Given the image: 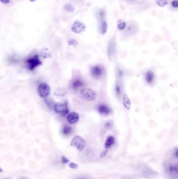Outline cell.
<instances>
[{"instance_id": "cell-1", "label": "cell", "mask_w": 178, "mask_h": 179, "mask_svg": "<svg viewBox=\"0 0 178 179\" xmlns=\"http://www.w3.org/2000/svg\"><path fill=\"white\" fill-rule=\"evenodd\" d=\"M81 96L83 100L87 101L94 100L97 97V93L91 88L84 87L81 91Z\"/></svg>"}, {"instance_id": "cell-2", "label": "cell", "mask_w": 178, "mask_h": 179, "mask_svg": "<svg viewBox=\"0 0 178 179\" xmlns=\"http://www.w3.org/2000/svg\"><path fill=\"white\" fill-rule=\"evenodd\" d=\"M26 66L29 70H34L37 67L42 65V62L39 59L38 55H34L26 60Z\"/></svg>"}, {"instance_id": "cell-3", "label": "cell", "mask_w": 178, "mask_h": 179, "mask_svg": "<svg viewBox=\"0 0 178 179\" xmlns=\"http://www.w3.org/2000/svg\"><path fill=\"white\" fill-rule=\"evenodd\" d=\"M85 140L82 137L75 136L72 139L71 146L76 148L79 151H82L85 147Z\"/></svg>"}, {"instance_id": "cell-4", "label": "cell", "mask_w": 178, "mask_h": 179, "mask_svg": "<svg viewBox=\"0 0 178 179\" xmlns=\"http://www.w3.org/2000/svg\"><path fill=\"white\" fill-rule=\"evenodd\" d=\"M54 109L55 112L59 114L66 115L69 113L68 103L65 101L64 102L59 103L55 104L54 106Z\"/></svg>"}, {"instance_id": "cell-5", "label": "cell", "mask_w": 178, "mask_h": 179, "mask_svg": "<svg viewBox=\"0 0 178 179\" xmlns=\"http://www.w3.org/2000/svg\"><path fill=\"white\" fill-rule=\"evenodd\" d=\"M38 94L42 98L48 97L50 93V88L47 84L41 83L38 87Z\"/></svg>"}, {"instance_id": "cell-6", "label": "cell", "mask_w": 178, "mask_h": 179, "mask_svg": "<svg viewBox=\"0 0 178 179\" xmlns=\"http://www.w3.org/2000/svg\"><path fill=\"white\" fill-rule=\"evenodd\" d=\"M86 26L80 21H75L74 22L71 27L72 32L76 34H79L85 31Z\"/></svg>"}, {"instance_id": "cell-7", "label": "cell", "mask_w": 178, "mask_h": 179, "mask_svg": "<svg viewBox=\"0 0 178 179\" xmlns=\"http://www.w3.org/2000/svg\"><path fill=\"white\" fill-rule=\"evenodd\" d=\"M103 69L99 66H95L91 69V74L93 77L99 78L103 75Z\"/></svg>"}, {"instance_id": "cell-8", "label": "cell", "mask_w": 178, "mask_h": 179, "mask_svg": "<svg viewBox=\"0 0 178 179\" xmlns=\"http://www.w3.org/2000/svg\"><path fill=\"white\" fill-rule=\"evenodd\" d=\"M79 116L78 113L76 112H72L70 113L67 116V120L69 123L71 124H75L79 121Z\"/></svg>"}, {"instance_id": "cell-9", "label": "cell", "mask_w": 178, "mask_h": 179, "mask_svg": "<svg viewBox=\"0 0 178 179\" xmlns=\"http://www.w3.org/2000/svg\"><path fill=\"white\" fill-rule=\"evenodd\" d=\"M98 109L100 114L103 115H107L109 114L111 112V109H110V108L108 107V106L104 105V104H102L99 106Z\"/></svg>"}, {"instance_id": "cell-10", "label": "cell", "mask_w": 178, "mask_h": 179, "mask_svg": "<svg viewBox=\"0 0 178 179\" xmlns=\"http://www.w3.org/2000/svg\"><path fill=\"white\" fill-rule=\"evenodd\" d=\"M115 138H114L113 137L111 136L108 137V138H107L106 142H105V148L108 149L111 148L112 147V146L115 143Z\"/></svg>"}, {"instance_id": "cell-11", "label": "cell", "mask_w": 178, "mask_h": 179, "mask_svg": "<svg viewBox=\"0 0 178 179\" xmlns=\"http://www.w3.org/2000/svg\"><path fill=\"white\" fill-rule=\"evenodd\" d=\"M84 85V82L80 79H76L72 82V87L74 89H77Z\"/></svg>"}, {"instance_id": "cell-12", "label": "cell", "mask_w": 178, "mask_h": 179, "mask_svg": "<svg viewBox=\"0 0 178 179\" xmlns=\"http://www.w3.org/2000/svg\"><path fill=\"white\" fill-rule=\"evenodd\" d=\"M123 105L127 109H130L131 102L130 99L126 94H124L123 96Z\"/></svg>"}, {"instance_id": "cell-13", "label": "cell", "mask_w": 178, "mask_h": 179, "mask_svg": "<svg viewBox=\"0 0 178 179\" xmlns=\"http://www.w3.org/2000/svg\"><path fill=\"white\" fill-rule=\"evenodd\" d=\"M72 128L71 127L69 126L68 125H64L62 129V133L64 136H68L72 133Z\"/></svg>"}, {"instance_id": "cell-14", "label": "cell", "mask_w": 178, "mask_h": 179, "mask_svg": "<svg viewBox=\"0 0 178 179\" xmlns=\"http://www.w3.org/2000/svg\"><path fill=\"white\" fill-rule=\"evenodd\" d=\"M145 79L148 83H152L154 79V74L151 71L147 72L146 74Z\"/></svg>"}, {"instance_id": "cell-15", "label": "cell", "mask_w": 178, "mask_h": 179, "mask_svg": "<svg viewBox=\"0 0 178 179\" xmlns=\"http://www.w3.org/2000/svg\"><path fill=\"white\" fill-rule=\"evenodd\" d=\"M107 28H108V25L106 22L105 21H102L100 24V31L102 34H104L106 32Z\"/></svg>"}, {"instance_id": "cell-16", "label": "cell", "mask_w": 178, "mask_h": 179, "mask_svg": "<svg viewBox=\"0 0 178 179\" xmlns=\"http://www.w3.org/2000/svg\"><path fill=\"white\" fill-rule=\"evenodd\" d=\"M41 56L43 58H50L51 57V53L47 48H43L41 52Z\"/></svg>"}, {"instance_id": "cell-17", "label": "cell", "mask_w": 178, "mask_h": 179, "mask_svg": "<svg viewBox=\"0 0 178 179\" xmlns=\"http://www.w3.org/2000/svg\"><path fill=\"white\" fill-rule=\"evenodd\" d=\"M63 9L67 12L73 13L74 11V7L73 5L70 3L65 4L64 5Z\"/></svg>"}, {"instance_id": "cell-18", "label": "cell", "mask_w": 178, "mask_h": 179, "mask_svg": "<svg viewBox=\"0 0 178 179\" xmlns=\"http://www.w3.org/2000/svg\"><path fill=\"white\" fill-rule=\"evenodd\" d=\"M156 3L159 6L164 7L168 4V0H156Z\"/></svg>"}, {"instance_id": "cell-19", "label": "cell", "mask_w": 178, "mask_h": 179, "mask_svg": "<svg viewBox=\"0 0 178 179\" xmlns=\"http://www.w3.org/2000/svg\"><path fill=\"white\" fill-rule=\"evenodd\" d=\"M117 27H118L119 30H120V31L123 30L126 27V22L124 21L119 20V21H118Z\"/></svg>"}, {"instance_id": "cell-20", "label": "cell", "mask_w": 178, "mask_h": 179, "mask_svg": "<svg viewBox=\"0 0 178 179\" xmlns=\"http://www.w3.org/2000/svg\"><path fill=\"white\" fill-rule=\"evenodd\" d=\"M55 94L56 96H62L67 94V92L65 90H64L63 89H57L55 92Z\"/></svg>"}, {"instance_id": "cell-21", "label": "cell", "mask_w": 178, "mask_h": 179, "mask_svg": "<svg viewBox=\"0 0 178 179\" xmlns=\"http://www.w3.org/2000/svg\"><path fill=\"white\" fill-rule=\"evenodd\" d=\"M169 170L171 172H175L178 173V163L174 165L170 166L169 167Z\"/></svg>"}, {"instance_id": "cell-22", "label": "cell", "mask_w": 178, "mask_h": 179, "mask_svg": "<svg viewBox=\"0 0 178 179\" xmlns=\"http://www.w3.org/2000/svg\"><path fill=\"white\" fill-rule=\"evenodd\" d=\"M115 92H116V96L118 97H120L121 96V89H120V86L118 84H116L115 87Z\"/></svg>"}, {"instance_id": "cell-23", "label": "cell", "mask_w": 178, "mask_h": 179, "mask_svg": "<svg viewBox=\"0 0 178 179\" xmlns=\"http://www.w3.org/2000/svg\"><path fill=\"white\" fill-rule=\"evenodd\" d=\"M112 125H113V123H112V121H107L106 124H105V127H106V128H108V129L112 128Z\"/></svg>"}, {"instance_id": "cell-24", "label": "cell", "mask_w": 178, "mask_h": 179, "mask_svg": "<svg viewBox=\"0 0 178 179\" xmlns=\"http://www.w3.org/2000/svg\"><path fill=\"white\" fill-rule=\"evenodd\" d=\"M69 44L70 45L75 47V46H77V42L75 40H74V39H71L70 40H69Z\"/></svg>"}, {"instance_id": "cell-25", "label": "cell", "mask_w": 178, "mask_h": 179, "mask_svg": "<svg viewBox=\"0 0 178 179\" xmlns=\"http://www.w3.org/2000/svg\"><path fill=\"white\" fill-rule=\"evenodd\" d=\"M69 167H70L71 168L74 169H76L79 168V166H78L77 164L73 163V162H71V163L69 164Z\"/></svg>"}, {"instance_id": "cell-26", "label": "cell", "mask_w": 178, "mask_h": 179, "mask_svg": "<svg viewBox=\"0 0 178 179\" xmlns=\"http://www.w3.org/2000/svg\"><path fill=\"white\" fill-rule=\"evenodd\" d=\"M61 161H62V164H68L70 162L69 159L66 158L65 156H62L61 158Z\"/></svg>"}, {"instance_id": "cell-27", "label": "cell", "mask_w": 178, "mask_h": 179, "mask_svg": "<svg viewBox=\"0 0 178 179\" xmlns=\"http://www.w3.org/2000/svg\"><path fill=\"white\" fill-rule=\"evenodd\" d=\"M172 5L175 8H178V0H175L172 2Z\"/></svg>"}, {"instance_id": "cell-28", "label": "cell", "mask_w": 178, "mask_h": 179, "mask_svg": "<svg viewBox=\"0 0 178 179\" xmlns=\"http://www.w3.org/2000/svg\"><path fill=\"white\" fill-rule=\"evenodd\" d=\"M1 3L3 4H9L10 2V0H0Z\"/></svg>"}, {"instance_id": "cell-29", "label": "cell", "mask_w": 178, "mask_h": 179, "mask_svg": "<svg viewBox=\"0 0 178 179\" xmlns=\"http://www.w3.org/2000/svg\"><path fill=\"white\" fill-rule=\"evenodd\" d=\"M175 156H176V157H177V158H178V149H176V151H175Z\"/></svg>"}, {"instance_id": "cell-30", "label": "cell", "mask_w": 178, "mask_h": 179, "mask_svg": "<svg viewBox=\"0 0 178 179\" xmlns=\"http://www.w3.org/2000/svg\"><path fill=\"white\" fill-rule=\"evenodd\" d=\"M29 1H30V2H34V1H36V0H29Z\"/></svg>"}, {"instance_id": "cell-31", "label": "cell", "mask_w": 178, "mask_h": 179, "mask_svg": "<svg viewBox=\"0 0 178 179\" xmlns=\"http://www.w3.org/2000/svg\"></svg>"}]
</instances>
